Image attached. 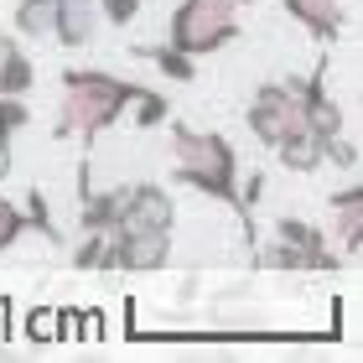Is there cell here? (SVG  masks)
Masks as SVG:
<instances>
[{"mask_svg": "<svg viewBox=\"0 0 363 363\" xmlns=\"http://www.w3.org/2000/svg\"><path fill=\"white\" fill-rule=\"evenodd\" d=\"M26 228H37V234H47V239H52L57 244V223H52V213H47V197H42V187H31L26 192Z\"/></svg>", "mask_w": 363, "mask_h": 363, "instance_id": "19", "label": "cell"}, {"mask_svg": "<svg viewBox=\"0 0 363 363\" xmlns=\"http://www.w3.org/2000/svg\"><path fill=\"white\" fill-rule=\"evenodd\" d=\"M135 57H145V62H156V68L167 73L172 84H192V78H197V57H187V52H177L172 42H167V47H135Z\"/></svg>", "mask_w": 363, "mask_h": 363, "instance_id": "15", "label": "cell"}, {"mask_svg": "<svg viewBox=\"0 0 363 363\" xmlns=\"http://www.w3.org/2000/svg\"><path fill=\"white\" fill-rule=\"evenodd\" d=\"M239 11L244 0H182L172 11L167 42L187 57H213L228 42H239Z\"/></svg>", "mask_w": 363, "mask_h": 363, "instance_id": "3", "label": "cell"}, {"mask_svg": "<svg viewBox=\"0 0 363 363\" xmlns=\"http://www.w3.org/2000/svg\"><path fill=\"white\" fill-rule=\"evenodd\" d=\"M140 94V84L114 78L104 68H62V89H57V140H84L94 145L104 130L130 109V99Z\"/></svg>", "mask_w": 363, "mask_h": 363, "instance_id": "1", "label": "cell"}, {"mask_svg": "<svg viewBox=\"0 0 363 363\" xmlns=\"http://www.w3.org/2000/svg\"><path fill=\"white\" fill-rule=\"evenodd\" d=\"M275 239H286V244H296V250H306V255L327 259V270L337 265V255L327 250V234H322L317 223H306V218H275Z\"/></svg>", "mask_w": 363, "mask_h": 363, "instance_id": "12", "label": "cell"}, {"mask_svg": "<svg viewBox=\"0 0 363 363\" xmlns=\"http://www.w3.org/2000/svg\"><path fill=\"white\" fill-rule=\"evenodd\" d=\"M130 109H135V114H130V125H135V130H161L172 120L167 94H156V89H140L135 99H130Z\"/></svg>", "mask_w": 363, "mask_h": 363, "instance_id": "17", "label": "cell"}, {"mask_svg": "<svg viewBox=\"0 0 363 363\" xmlns=\"http://www.w3.org/2000/svg\"><path fill=\"white\" fill-rule=\"evenodd\" d=\"M244 120H250V135L259 145H275L286 130L306 125V104H301V84H259V94L250 99V109H244Z\"/></svg>", "mask_w": 363, "mask_h": 363, "instance_id": "4", "label": "cell"}, {"mask_svg": "<svg viewBox=\"0 0 363 363\" xmlns=\"http://www.w3.org/2000/svg\"><path fill=\"white\" fill-rule=\"evenodd\" d=\"M114 228H156V234H172L177 228V203L167 187L156 182H135L125 187V208H120V223Z\"/></svg>", "mask_w": 363, "mask_h": 363, "instance_id": "6", "label": "cell"}, {"mask_svg": "<svg viewBox=\"0 0 363 363\" xmlns=\"http://www.w3.org/2000/svg\"><path fill=\"white\" fill-rule=\"evenodd\" d=\"M270 151L280 156V167H286V172H317V167H322V140L311 135L306 125L286 130V135H280Z\"/></svg>", "mask_w": 363, "mask_h": 363, "instance_id": "10", "label": "cell"}, {"mask_svg": "<svg viewBox=\"0 0 363 363\" xmlns=\"http://www.w3.org/2000/svg\"><path fill=\"white\" fill-rule=\"evenodd\" d=\"M26 337L31 342H52L57 337V317H52V311H31V317H26Z\"/></svg>", "mask_w": 363, "mask_h": 363, "instance_id": "23", "label": "cell"}, {"mask_svg": "<svg viewBox=\"0 0 363 363\" xmlns=\"http://www.w3.org/2000/svg\"><path fill=\"white\" fill-rule=\"evenodd\" d=\"M322 161H333V167L353 172V167H358V145H353L348 135H333V140H322Z\"/></svg>", "mask_w": 363, "mask_h": 363, "instance_id": "21", "label": "cell"}, {"mask_svg": "<svg viewBox=\"0 0 363 363\" xmlns=\"http://www.w3.org/2000/svg\"><path fill=\"white\" fill-rule=\"evenodd\" d=\"M78 270H109V234H84V244L73 250Z\"/></svg>", "mask_w": 363, "mask_h": 363, "instance_id": "18", "label": "cell"}, {"mask_svg": "<svg viewBox=\"0 0 363 363\" xmlns=\"http://www.w3.org/2000/svg\"><path fill=\"white\" fill-rule=\"evenodd\" d=\"M172 177L239 208V156L218 130L172 125Z\"/></svg>", "mask_w": 363, "mask_h": 363, "instance_id": "2", "label": "cell"}, {"mask_svg": "<svg viewBox=\"0 0 363 363\" xmlns=\"http://www.w3.org/2000/svg\"><path fill=\"white\" fill-rule=\"evenodd\" d=\"M99 6V16H104L109 26H130L140 16V0H94Z\"/></svg>", "mask_w": 363, "mask_h": 363, "instance_id": "22", "label": "cell"}, {"mask_svg": "<svg viewBox=\"0 0 363 363\" xmlns=\"http://www.w3.org/2000/svg\"><path fill=\"white\" fill-rule=\"evenodd\" d=\"M78 337H104V317H99V311L78 317Z\"/></svg>", "mask_w": 363, "mask_h": 363, "instance_id": "24", "label": "cell"}, {"mask_svg": "<svg viewBox=\"0 0 363 363\" xmlns=\"http://www.w3.org/2000/svg\"><path fill=\"white\" fill-rule=\"evenodd\" d=\"M327 208H333V228H337V244L342 255H358L363 250V187H342L327 197Z\"/></svg>", "mask_w": 363, "mask_h": 363, "instance_id": "9", "label": "cell"}, {"mask_svg": "<svg viewBox=\"0 0 363 363\" xmlns=\"http://www.w3.org/2000/svg\"><path fill=\"white\" fill-rule=\"evenodd\" d=\"M172 259V234L156 228H109V270H161Z\"/></svg>", "mask_w": 363, "mask_h": 363, "instance_id": "5", "label": "cell"}, {"mask_svg": "<svg viewBox=\"0 0 363 363\" xmlns=\"http://www.w3.org/2000/svg\"><path fill=\"white\" fill-rule=\"evenodd\" d=\"M31 125V109L21 94H0V177L11 172V140Z\"/></svg>", "mask_w": 363, "mask_h": 363, "instance_id": "13", "label": "cell"}, {"mask_svg": "<svg viewBox=\"0 0 363 363\" xmlns=\"http://www.w3.org/2000/svg\"><path fill=\"white\" fill-rule=\"evenodd\" d=\"M99 26H104V16H99L94 0H57V11H52V37L57 47H89L99 37Z\"/></svg>", "mask_w": 363, "mask_h": 363, "instance_id": "7", "label": "cell"}, {"mask_svg": "<svg viewBox=\"0 0 363 363\" xmlns=\"http://www.w3.org/2000/svg\"><path fill=\"white\" fill-rule=\"evenodd\" d=\"M291 21H301L317 42H337L342 21H348V0H280Z\"/></svg>", "mask_w": 363, "mask_h": 363, "instance_id": "8", "label": "cell"}, {"mask_svg": "<svg viewBox=\"0 0 363 363\" xmlns=\"http://www.w3.org/2000/svg\"><path fill=\"white\" fill-rule=\"evenodd\" d=\"M21 234H26V213L16 208L11 197H0V250H11Z\"/></svg>", "mask_w": 363, "mask_h": 363, "instance_id": "20", "label": "cell"}, {"mask_svg": "<svg viewBox=\"0 0 363 363\" xmlns=\"http://www.w3.org/2000/svg\"><path fill=\"white\" fill-rule=\"evenodd\" d=\"M52 11H57V0H16V31L42 42L52 31Z\"/></svg>", "mask_w": 363, "mask_h": 363, "instance_id": "16", "label": "cell"}, {"mask_svg": "<svg viewBox=\"0 0 363 363\" xmlns=\"http://www.w3.org/2000/svg\"><path fill=\"white\" fill-rule=\"evenodd\" d=\"M31 84H37V62L26 57L21 42L0 37V94H31Z\"/></svg>", "mask_w": 363, "mask_h": 363, "instance_id": "11", "label": "cell"}, {"mask_svg": "<svg viewBox=\"0 0 363 363\" xmlns=\"http://www.w3.org/2000/svg\"><path fill=\"white\" fill-rule=\"evenodd\" d=\"M255 265L259 270H327V259L296 250V244H286V239H275V244H265V250L255 255Z\"/></svg>", "mask_w": 363, "mask_h": 363, "instance_id": "14", "label": "cell"}]
</instances>
